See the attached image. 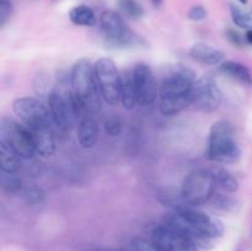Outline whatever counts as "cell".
<instances>
[{
    "label": "cell",
    "instance_id": "obj_1",
    "mask_svg": "<svg viewBox=\"0 0 252 251\" xmlns=\"http://www.w3.org/2000/svg\"><path fill=\"white\" fill-rule=\"evenodd\" d=\"M196 74L184 65H176L159 88V108L164 116H175L192 105Z\"/></svg>",
    "mask_w": 252,
    "mask_h": 251
},
{
    "label": "cell",
    "instance_id": "obj_2",
    "mask_svg": "<svg viewBox=\"0 0 252 251\" xmlns=\"http://www.w3.org/2000/svg\"><path fill=\"white\" fill-rule=\"evenodd\" d=\"M69 81L71 91L78 101L79 117L85 113L97 116L101 111V95L91 62L86 58L76 61L71 68Z\"/></svg>",
    "mask_w": 252,
    "mask_h": 251
},
{
    "label": "cell",
    "instance_id": "obj_3",
    "mask_svg": "<svg viewBox=\"0 0 252 251\" xmlns=\"http://www.w3.org/2000/svg\"><path fill=\"white\" fill-rule=\"evenodd\" d=\"M241 157V149L235 140V130L229 121L220 120L209 130L207 157L218 164H233Z\"/></svg>",
    "mask_w": 252,
    "mask_h": 251
},
{
    "label": "cell",
    "instance_id": "obj_4",
    "mask_svg": "<svg viewBox=\"0 0 252 251\" xmlns=\"http://www.w3.org/2000/svg\"><path fill=\"white\" fill-rule=\"evenodd\" d=\"M47 103L54 127L63 134L70 133L78 118V102L71 89L56 85L49 91Z\"/></svg>",
    "mask_w": 252,
    "mask_h": 251
},
{
    "label": "cell",
    "instance_id": "obj_5",
    "mask_svg": "<svg viewBox=\"0 0 252 251\" xmlns=\"http://www.w3.org/2000/svg\"><path fill=\"white\" fill-rule=\"evenodd\" d=\"M100 27L110 48H130L147 46L143 37L130 31L118 12L105 10L100 15Z\"/></svg>",
    "mask_w": 252,
    "mask_h": 251
},
{
    "label": "cell",
    "instance_id": "obj_6",
    "mask_svg": "<svg viewBox=\"0 0 252 251\" xmlns=\"http://www.w3.org/2000/svg\"><path fill=\"white\" fill-rule=\"evenodd\" d=\"M180 191L189 206L199 207L209 203L216 194V184L212 170L197 169L189 172L185 177Z\"/></svg>",
    "mask_w": 252,
    "mask_h": 251
},
{
    "label": "cell",
    "instance_id": "obj_7",
    "mask_svg": "<svg viewBox=\"0 0 252 251\" xmlns=\"http://www.w3.org/2000/svg\"><path fill=\"white\" fill-rule=\"evenodd\" d=\"M0 143L11 148L22 159H31L36 154L31 133L26 126L7 116L0 120Z\"/></svg>",
    "mask_w": 252,
    "mask_h": 251
},
{
    "label": "cell",
    "instance_id": "obj_8",
    "mask_svg": "<svg viewBox=\"0 0 252 251\" xmlns=\"http://www.w3.org/2000/svg\"><path fill=\"white\" fill-rule=\"evenodd\" d=\"M96 84H97L100 95L108 105L116 106L121 102L120 97V79L121 73L118 71L115 62L110 58L97 59L94 64Z\"/></svg>",
    "mask_w": 252,
    "mask_h": 251
},
{
    "label": "cell",
    "instance_id": "obj_9",
    "mask_svg": "<svg viewBox=\"0 0 252 251\" xmlns=\"http://www.w3.org/2000/svg\"><path fill=\"white\" fill-rule=\"evenodd\" d=\"M12 111L29 129L41 126H54L48 107L34 97L15 98Z\"/></svg>",
    "mask_w": 252,
    "mask_h": 251
},
{
    "label": "cell",
    "instance_id": "obj_10",
    "mask_svg": "<svg viewBox=\"0 0 252 251\" xmlns=\"http://www.w3.org/2000/svg\"><path fill=\"white\" fill-rule=\"evenodd\" d=\"M184 219H186L198 233L206 238L213 239L220 238L224 234V224L220 219L211 216L203 211H199L197 207L184 204L180 208L175 209Z\"/></svg>",
    "mask_w": 252,
    "mask_h": 251
},
{
    "label": "cell",
    "instance_id": "obj_11",
    "mask_svg": "<svg viewBox=\"0 0 252 251\" xmlns=\"http://www.w3.org/2000/svg\"><path fill=\"white\" fill-rule=\"evenodd\" d=\"M221 103V91L209 76L197 79L192 93V105L201 112H214Z\"/></svg>",
    "mask_w": 252,
    "mask_h": 251
},
{
    "label": "cell",
    "instance_id": "obj_12",
    "mask_svg": "<svg viewBox=\"0 0 252 251\" xmlns=\"http://www.w3.org/2000/svg\"><path fill=\"white\" fill-rule=\"evenodd\" d=\"M152 241L160 251H198L191 239L164 223L153 229Z\"/></svg>",
    "mask_w": 252,
    "mask_h": 251
},
{
    "label": "cell",
    "instance_id": "obj_13",
    "mask_svg": "<svg viewBox=\"0 0 252 251\" xmlns=\"http://www.w3.org/2000/svg\"><path fill=\"white\" fill-rule=\"evenodd\" d=\"M137 101L140 106H150L159 97L157 79L152 68L145 63H138L132 70Z\"/></svg>",
    "mask_w": 252,
    "mask_h": 251
},
{
    "label": "cell",
    "instance_id": "obj_14",
    "mask_svg": "<svg viewBox=\"0 0 252 251\" xmlns=\"http://www.w3.org/2000/svg\"><path fill=\"white\" fill-rule=\"evenodd\" d=\"M53 127L54 126H41V127L31 128V129L27 128L31 133L34 150L37 154L43 157H53L56 154L57 145Z\"/></svg>",
    "mask_w": 252,
    "mask_h": 251
},
{
    "label": "cell",
    "instance_id": "obj_15",
    "mask_svg": "<svg viewBox=\"0 0 252 251\" xmlns=\"http://www.w3.org/2000/svg\"><path fill=\"white\" fill-rule=\"evenodd\" d=\"M78 142L84 149H91L96 144L98 138V126L95 116L85 115L80 116L78 123Z\"/></svg>",
    "mask_w": 252,
    "mask_h": 251
},
{
    "label": "cell",
    "instance_id": "obj_16",
    "mask_svg": "<svg viewBox=\"0 0 252 251\" xmlns=\"http://www.w3.org/2000/svg\"><path fill=\"white\" fill-rule=\"evenodd\" d=\"M189 56L198 63L204 65H220L224 62V53L213 46L198 42L189 49Z\"/></svg>",
    "mask_w": 252,
    "mask_h": 251
},
{
    "label": "cell",
    "instance_id": "obj_17",
    "mask_svg": "<svg viewBox=\"0 0 252 251\" xmlns=\"http://www.w3.org/2000/svg\"><path fill=\"white\" fill-rule=\"evenodd\" d=\"M120 97L121 103H122V106L126 110H132L138 103L132 70L125 69V70L121 71Z\"/></svg>",
    "mask_w": 252,
    "mask_h": 251
},
{
    "label": "cell",
    "instance_id": "obj_18",
    "mask_svg": "<svg viewBox=\"0 0 252 251\" xmlns=\"http://www.w3.org/2000/svg\"><path fill=\"white\" fill-rule=\"evenodd\" d=\"M219 70L225 74L226 76L244 84V85H251L252 84V75L250 70H249L248 66L239 63V62L224 61L219 65Z\"/></svg>",
    "mask_w": 252,
    "mask_h": 251
},
{
    "label": "cell",
    "instance_id": "obj_19",
    "mask_svg": "<svg viewBox=\"0 0 252 251\" xmlns=\"http://www.w3.org/2000/svg\"><path fill=\"white\" fill-rule=\"evenodd\" d=\"M212 174L214 177L216 188L219 189L221 193H235L239 189V182L236 177L224 167H214L212 169Z\"/></svg>",
    "mask_w": 252,
    "mask_h": 251
},
{
    "label": "cell",
    "instance_id": "obj_20",
    "mask_svg": "<svg viewBox=\"0 0 252 251\" xmlns=\"http://www.w3.org/2000/svg\"><path fill=\"white\" fill-rule=\"evenodd\" d=\"M21 159L17 153L10 147H7L4 143H0V167L1 172H7V174H15L19 171L21 166Z\"/></svg>",
    "mask_w": 252,
    "mask_h": 251
},
{
    "label": "cell",
    "instance_id": "obj_21",
    "mask_svg": "<svg viewBox=\"0 0 252 251\" xmlns=\"http://www.w3.org/2000/svg\"><path fill=\"white\" fill-rule=\"evenodd\" d=\"M69 19L76 26L91 27L96 25L97 17L94 10L88 5H76L69 11Z\"/></svg>",
    "mask_w": 252,
    "mask_h": 251
},
{
    "label": "cell",
    "instance_id": "obj_22",
    "mask_svg": "<svg viewBox=\"0 0 252 251\" xmlns=\"http://www.w3.org/2000/svg\"><path fill=\"white\" fill-rule=\"evenodd\" d=\"M230 15L233 22L244 30H252V7L245 10L235 4L230 5Z\"/></svg>",
    "mask_w": 252,
    "mask_h": 251
},
{
    "label": "cell",
    "instance_id": "obj_23",
    "mask_svg": "<svg viewBox=\"0 0 252 251\" xmlns=\"http://www.w3.org/2000/svg\"><path fill=\"white\" fill-rule=\"evenodd\" d=\"M118 10L130 20H139L144 15V9L138 0H117Z\"/></svg>",
    "mask_w": 252,
    "mask_h": 251
},
{
    "label": "cell",
    "instance_id": "obj_24",
    "mask_svg": "<svg viewBox=\"0 0 252 251\" xmlns=\"http://www.w3.org/2000/svg\"><path fill=\"white\" fill-rule=\"evenodd\" d=\"M211 202L214 208L223 212H236L240 208V202L228 193L214 194Z\"/></svg>",
    "mask_w": 252,
    "mask_h": 251
},
{
    "label": "cell",
    "instance_id": "obj_25",
    "mask_svg": "<svg viewBox=\"0 0 252 251\" xmlns=\"http://www.w3.org/2000/svg\"><path fill=\"white\" fill-rule=\"evenodd\" d=\"M22 180L21 177L15 174H7V172H2L1 176V187L6 193H17L21 189Z\"/></svg>",
    "mask_w": 252,
    "mask_h": 251
},
{
    "label": "cell",
    "instance_id": "obj_26",
    "mask_svg": "<svg viewBox=\"0 0 252 251\" xmlns=\"http://www.w3.org/2000/svg\"><path fill=\"white\" fill-rule=\"evenodd\" d=\"M103 127H105V132L107 133L110 137H118V135L122 133V122H121L120 118L115 115L108 116V117L106 118L105 123H103Z\"/></svg>",
    "mask_w": 252,
    "mask_h": 251
},
{
    "label": "cell",
    "instance_id": "obj_27",
    "mask_svg": "<svg viewBox=\"0 0 252 251\" xmlns=\"http://www.w3.org/2000/svg\"><path fill=\"white\" fill-rule=\"evenodd\" d=\"M128 251H160L153 241H148L147 239L134 238L130 241L129 250Z\"/></svg>",
    "mask_w": 252,
    "mask_h": 251
},
{
    "label": "cell",
    "instance_id": "obj_28",
    "mask_svg": "<svg viewBox=\"0 0 252 251\" xmlns=\"http://www.w3.org/2000/svg\"><path fill=\"white\" fill-rule=\"evenodd\" d=\"M25 199L30 204H39L44 201V192L41 188H29L25 191Z\"/></svg>",
    "mask_w": 252,
    "mask_h": 251
},
{
    "label": "cell",
    "instance_id": "obj_29",
    "mask_svg": "<svg viewBox=\"0 0 252 251\" xmlns=\"http://www.w3.org/2000/svg\"><path fill=\"white\" fill-rule=\"evenodd\" d=\"M12 15V5L7 0H0V26L4 27Z\"/></svg>",
    "mask_w": 252,
    "mask_h": 251
},
{
    "label": "cell",
    "instance_id": "obj_30",
    "mask_svg": "<svg viewBox=\"0 0 252 251\" xmlns=\"http://www.w3.org/2000/svg\"><path fill=\"white\" fill-rule=\"evenodd\" d=\"M225 36H226V38L229 39V42H230V43H233L234 46L244 47L246 44L245 34H244V36H243V34L239 33V32L236 31V30H233V29L226 30Z\"/></svg>",
    "mask_w": 252,
    "mask_h": 251
},
{
    "label": "cell",
    "instance_id": "obj_31",
    "mask_svg": "<svg viewBox=\"0 0 252 251\" xmlns=\"http://www.w3.org/2000/svg\"><path fill=\"white\" fill-rule=\"evenodd\" d=\"M207 17V10L202 5H194L189 9V19L192 21H203Z\"/></svg>",
    "mask_w": 252,
    "mask_h": 251
},
{
    "label": "cell",
    "instance_id": "obj_32",
    "mask_svg": "<svg viewBox=\"0 0 252 251\" xmlns=\"http://www.w3.org/2000/svg\"><path fill=\"white\" fill-rule=\"evenodd\" d=\"M245 39H246V43L252 46V30H248V31H246Z\"/></svg>",
    "mask_w": 252,
    "mask_h": 251
},
{
    "label": "cell",
    "instance_id": "obj_33",
    "mask_svg": "<svg viewBox=\"0 0 252 251\" xmlns=\"http://www.w3.org/2000/svg\"><path fill=\"white\" fill-rule=\"evenodd\" d=\"M152 2H153V5H154V6H159V5H161L162 0H152Z\"/></svg>",
    "mask_w": 252,
    "mask_h": 251
},
{
    "label": "cell",
    "instance_id": "obj_34",
    "mask_svg": "<svg viewBox=\"0 0 252 251\" xmlns=\"http://www.w3.org/2000/svg\"><path fill=\"white\" fill-rule=\"evenodd\" d=\"M238 1L240 2V4H243V5H246V4H248V1H249V0H238Z\"/></svg>",
    "mask_w": 252,
    "mask_h": 251
}]
</instances>
